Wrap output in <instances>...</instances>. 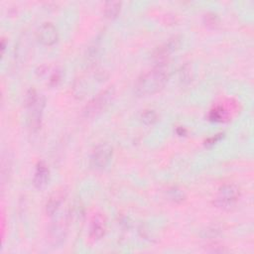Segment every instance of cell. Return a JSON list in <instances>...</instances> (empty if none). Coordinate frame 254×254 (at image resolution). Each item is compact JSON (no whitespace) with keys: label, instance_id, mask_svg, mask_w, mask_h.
<instances>
[{"label":"cell","instance_id":"2","mask_svg":"<svg viewBox=\"0 0 254 254\" xmlns=\"http://www.w3.org/2000/svg\"><path fill=\"white\" fill-rule=\"evenodd\" d=\"M25 105L28 110V126L32 131L39 130L42 121L43 111L46 105V99L34 88L28 90L25 97Z\"/></svg>","mask_w":254,"mask_h":254},{"label":"cell","instance_id":"5","mask_svg":"<svg viewBox=\"0 0 254 254\" xmlns=\"http://www.w3.org/2000/svg\"><path fill=\"white\" fill-rule=\"evenodd\" d=\"M113 155V149L108 143L98 144L92 151L90 156V167L94 170H103L105 169Z\"/></svg>","mask_w":254,"mask_h":254},{"label":"cell","instance_id":"14","mask_svg":"<svg viewBox=\"0 0 254 254\" xmlns=\"http://www.w3.org/2000/svg\"><path fill=\"white\" fill-rule=\"evenodd\" d=\"M226 112L222 109V107L218 106V107H215L213 110L210 111L209 113V119L212 120V121H215V122H220L222 121L223 119L226 118Z\"/></svg>","mask_w":254,"mask_h":254},{"label":"cell","instance_id":"15","mask_svg":"<svg viewBox=\"0 0 254 254\" xmlns=\"http://www.w3.org/2000/svg\"><path fill=\"white\" fill-rule=\"evenodd\" d=\"M170 197L175 201H182L184 199V193L177 188H173L170 190Z\"/></svg>","mask_w":254,"mask_h":254},{"label":"cell","instance_id":"4","mask_svg":"<svg viewBox=\"0 0 254 254\" xmlns=\"http://www.w3.org/2000/svg\"><path fill=\"white\" fill-rule=\"evenodd\" d=\"M239 194L240 191L237 186L234 184H224L218 190L214 204L222 209H229L235 204Z\"/></svg>","mask_w":254,"mask_h":254},{"label":"cell","instance_id":"10","mask_svg":"<svg viewBox=\"0 0 254 254\" xmlns=\"http://www.w3.org/2000/svg\"><path fill=\"white\" fill-rule=\"evenodd\" d=\"M63 198H64L63 191H57L49 198L46 204V212L48 215H54L56 213V211L59 209L60 205L62 204Z\"/></svg>","mask_w":254,"mask_h":254},{"label":"cell","instance_id":"13","mask_svg":"<svg viewBox=\"0 0 254 254\" xmlns=\"http://www.w3.org/2000/svg\"><path fill=\"white\" fill-rule=\"evenodd\" d=\"M158 119V115L155 110L153 109H146L141 114V121L145 125H152L154 124Z\"/></svg>","mask_w":254,"mask_h":254},{"label":"cell","instance_id":"16","mask_svg":"<svg viewBox=\"0 0 254 254\" xmlns=\"http://www.w3.org/2000/svg\"><path fill=\"white\" fill-rule=\"evenodd\" d=\"M204 18H205V23L208 26H214L215 24H217V17L213 13L206 14Z\"/></svg>","mask_w":254,"mask_h":254},{"label":"cell","instance_id":"17","mask_svg":"<svg viewBox=\"0 0 254 254\" xmlns=\"http://www.w3.org/2000/svg\"><path fill=\"white\" fill-rule=\"evenodd\" d=\"M61 78H62L61 73L57 71V72L53 73V75L50 77V83H51L52 85H56V84L61 80Z\"/></svg>","mask_w":254,"mask_h":254},{"label":"cell","instance_id":"8","mask_svg":"<svg viewBox=\"0 0 254 254\" xmlns=\"http://www.w3.org/2000/svg\"><path fill=\"white\" fill-rule=\"evenodd\" d=\"M49 178H50L49 168L44 162H39L36 167V171L33 179V184L35 188L38 190L44 189L49 182Z\"/></svg>","mask_w":254,"mask_h":254},{"label":"cell","instance_id":"6","mask_svg":"<svg viewBox=\"0 0 254 254\" xmlns=\"http://www.w3.org/2000/svg\"><path fill=\"white\" fill-rule=\"evenodd\" d=\"M37 37L41 44L45 46H53L58 42L59 39L58 29L53 23L46 22L38 29Z\"/></svg>","mask_w":254,"mask_h":254},{"label":"cell","instance_id":"18","mask_svg":"<svg viewBox=\"0 0 254 254\" xmlns=\"http://www.w3.org/2000/svg\"><path fill=\"white\" fill-rule=\"evenodd\" d=\"M219 135H220V134H219ZM219 135H215L214 137H211L210 139H208V141H207L208 143H207V144H214L217 140H219V139L221 138V136H219Z\"/></svg>","mask_w":254,"mask_h":254},{"label":"cell","instance_id":"7","mask_svg":"<svg viewBox=\"0 0 254 254\" xmlns=\"http://www.w3.org/2000/svg\"><path fill=\"white\" fill-rule=\"evenodd\" d=\"M181 45V39L179 37H173L169 39L166 43L160 46L154 53V58L159 62L158 64H163L164 62L171 54L176 52Z\"/></svg>","mask_w":254,"mask_h":254},{"label":"cell","instance_id":"11","mask_svg":"<svg viewBox=\"0 0 254 254\" xmlns=\"http://www.w3.org/2000/svg\"><path fill=\"white\" fill-rule=\"evenodd\" d=\"M121 8V3L117 1H109L104 5V15L107 19H114L118 16Z\"/></svg>","mask_w":254,"mask_h":254},{"label":"cell","instance_id":"3","mask_svg":"<svg viewBox=\"0 0 254 254\" xmlns=\"http://www.w3.org/2000/svg\"><path fill=\"white\" fill-rule=\"evenodd\" d=\"M115 95L113 86H109L97 93L84 107L83 115L87 118H92L103 112L112 102Z\"/></svg>","mask_w":254,"mask_h":254},{"label":"cell","instance_id":"9","mask_svg":"<svg viewBox=\"0 0 254 254\" xmlns=\"http://www.w3.org/2000/svg\"><path fill=\"white\" fill-rule=\"evenodd\" d=\"M106 230V223L104 217L101 215H94L91 219L90 226H89V236L93 240H98L102 238L105 234Z\"/></svg>","mask_w":254,"mask_h":254},{"label":"cell","instance_id":"12","mask_svg":"<svg viewBox=\"0 0 254 254\" xmlns=\"http://www.w3.org/2000/svg\"><path fill=\"white\" fill-rule=\"evenodd\" d=\"M64 232H65V228L63 223L56 224V225L52 226V228H51V231H50L51 239L55 243L62 242L63 238H64Z\"/></svg>","mask_w":254,"mask_h":254},{"label":"cell","instance_id":"1","mask_svg":"<svg viewBox=\"0 0 254 254\" xmlns=\"http://www.w3.org/2000/svg\"><path fill=\"white\" fill-rule=\"evenodd\" d=\"M168 78V70L163 64H158L137 78L134 85L135 93L139 96L153 95L166 85Z\"/></svg>","mask_w":254,"mask_h":254}]
</instances>
